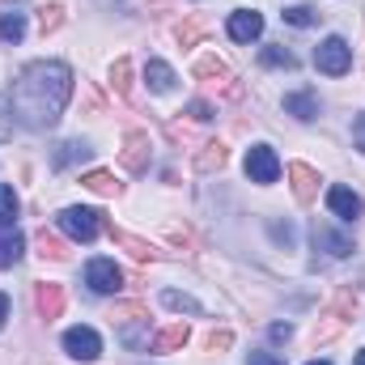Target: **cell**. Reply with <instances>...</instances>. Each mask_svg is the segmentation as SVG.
<instances>
[{"label":"cell","mask_w":365,"mask_h":365,"mask_svg":"<svg viewBox=\"0 0 365 365\" xmlns=\"http://www.w3.org/2000/svg\"><path fill=\"white\" fill-rule=\"evenodd\" d=\"M73 98V68L60 64V60H34L17 73L13 81V119L30 132H47L60 123L64 106Z\"/></svg>","instance_id":"cell-1"},{"label":"cell","mask_w":365,"mask_h":365,"mask_svg":"<svg viewBox=\"0 0 365 365\" xmlns=\"http://www.w3.org/2000/svg\"><path fill=\"white\" fill-rule=\"evenodd\" d=\"M314 68H319V73H327V77H344V73L353 68V47H349L340 34L323 38V43L314 47Z\"/></svg>","instance_id":"cell-2"},{"label":"cell","mask_w":365,"mask_h":365,"mask_svg":"<svg viewBox=\"0 0 365 365\" xmlns=\"http://www.w3.org/2000/svg\"><path fill=\"white\" fill-rule=\"evenodd\" d=\"M357 314V297L344 289V293H336V302L327 306V314H323V323H314V344H323V340H331L349 319Z\"/></svg>","instance_id":"cell-3"},{"label":"cell","mask_w":365,"mask_h":365,"mask_svg":"<svg viewBox=\"0 0 365 365\" xmlns=\"http://www.w3.org/2000/svg\"><path fill=\"white\" fill-rule=\"evenodd\" d=\"M60 230L68 238H77V242H93L102 234V212H93V208H64L60 212Z\"/></svg>","instance_id":"cell-4"},{"label":"cell","mask_w":365,"mask_h":365,"mask_svg":"<svg viewBox=\"0 0 365 365\" xmlns=\"http://www.w3.org/2000/svg\"><path fill=\"white\" fill-rule=\"evenodd\" d=\"M310 242H314V251H323L327 259H349V255L357 251L353 238L340 234V230H331L327 221H314V225H310Z\"/></svg>","instance_id":"cell-5"},{"label":"cell","mask_w":365,"mask_h":365,"mask_svg":"<svg viewBox=\"0 0 365 365\" xmlns=\"http://www.w3.org/2000/svg\"><path fill=\"white\" fill-rule=\"evenodd\" d=\"M247 179L259 182V187L280 179V158H276L272 145H251L247 149Z\"/></svg>","instance_id":"cell-6"},{"label":"cell","mask_w":365,"mask_h":365,"mask_svg":"<svg viewBox=\"0 0 365 365\" xmlns=\"http://www.w3.org/2000/svg\"><path fill=\"white\" fill-rule=\"evenodd\" d=\"M119 162H123L132 175H145L149 162H153V140H149V132H128V136H123V153H119Z\"/></svg>","instance_id":"cell-7"},{"label":"cell","mask_w":365,"mask_h":365,"mask_svg":"<svg viewBox=\"0 0 365 365\" xmlns=\"http://www.w3.org/2000/svg\"><path fill=\"white\" fill-rule=\"evenodd\" d=\"M86 284L93 293H119L123 289V268L115 259H90L86 264Z\"/></svg>","instance_id":"cell-8"},{"label":"cell","mask_w":365,"mask_h":365,"mask_svg":"<svg viewBox=\"0 0 365 365\" xmlns=\"http://www.w3.org/2000/svg\"><path fill=\"white\" fill-rule=\"evenodd\" d=\"M191 73H195V81H204V86H221L230 98H238V93H242V86L230 77V68H225L217 56H204V60H195V68H191Z\"/></svg>","instance_id":"cell-9"},{"label":"cell","mask_w":365,"mask_h":365,"mask_svg":"<svg viewBox=\"0 0 365 365\" xmlns=\"http://www.w3.org/2000/svg\"><path fill=\"white\" fill-rule=\"evenodd\" d=\"M64 353L77 357V361H93L102 353V336L93 327H68L64 331Z\"/></svg>","instance_id":"cell-10"},{"label":"cell","mask_w":365,"mask_h":365,"mask_svg":"<svg viewBox=\"0 0 365 365\" xmlns=\"http://www.w3.org/2000/svg\"><path fill=\"white\" fill-rule=\"evenodd\" d=\"M319 170L314 166H306V162H289V187H293V195H297V204H314L319 200Z\"/></svg>","instance_id":"cell-11"},{"label":"cell","mask_w":365,"mask_h":365,"mask_svg":"<svg viewBox=\"0 0 365 365\" xmlns=\"http://www.w3.org/2000/svg\"><path fill=\"white\" fill-rule=\"evenodd\" d=\"M64 302H68V293H64V284H56V280H47V284H34V310H38V319H60L64 314Z\"/></svg>","instance_id":"cell-12"},{"label":"cell","mask_w":365,"mask_h":365,"mask_svg":"<svg viewBox=\"0 0 365 365\" xmlns=\"http://www.w3.org/2000/svg\"><path fill=\"white\" fill-rule=\"evenodd\" d=\"M327 208H331L340 221H357V217L365 212L361 195H357L353 187H327Z\"/></svg>","instance_id":"cell-13"},{"label":"cell","mask_w":365,"mask_h":365,"mask_svg":"<svg viewBox=\"0 0 365 365\" xmlns=\"http://www.w3.org/2000/svg\"><path fill=\"white\" fill-rule=\"evenodd\" d=\"M259 34H264V13H255V9L230 13V38H234V43H251V38H259Z\"/></svg>","instance_id":"cell-14"},{"label":"cell","mask_w":365,"mask_h":365,"mask_svg":"<svg viewBox=\"0 0 365 365\" xmlns=\"http://www.w3.org/2000/svg\"><path fill=\"white\" fill-rule=\"evenodd\" d=\"M106 234H110V242L123 247L132 259H140V264H153V259H158V247H153V242H145V238H136V234H123V230H115V225H106Z\"/></svg>","instance_id":"cell-15"},{"label":"cell","mask_w":365,"mask_h":365,"mask_svg":"<svg viewBox=\"0 0 365 365\" xmlns=\"http://www.w3.org/2000/svg\"><path fill=\"white\" fill-rule=\"evenodd\" d=\"M187 340H191V327H187V323H170V327H162V331L149 340V349L166 357V353H182Z\"/></svg>","instance_id":"cell-16"},{"label":"cell","mask_w":365,"mask_h":365,"mask_svg":"<svg viewBox=\"0 0 365 365\" xmlns=\"http://www.w3.org/2000/svg\"><path fill=\"white\" fill-rule=\"evenodd\" d=\"M284 110L297 115L302 123H310V119H319V98H314V90H293L284 93Z\"/></svg>","instance_id":"cell-17"},{"label":"cell","mask_w":365,"mask_h":365,"mask_svg":"<svg viewBox=\"0 0 365 365\" xmlns=\"http://www.w3.org/2000/svg\"><path fill=\"white\" fill-rule=\"evenodd\" d=\"M145 81H149L153 93H170L179 77H175V68H170L166 60H149V64H145Z\"/></svg>","instance_id":"cell-18"},{"label":"cell","mask_w":365,"mask_h":365,"mask_svg":"<svg viewBox=\"0 0 365 365\" xmlns=\"http://www.w3.org/2000/svg\"><path fill=\"white\" fill-rule=\"evenodd\" d=\"M225 158H230V153H225V145H221V140H204V145H200V153H195V170H200V175H212V170H221V166H225Z\"/></svg>","instance_id":"cell-19"},{"label":"cell","mask_w":365,"mask_h":365,"mask_svg":"<svg viewBox=\"0 0 365 365\" xmlns=\"http://www.w3.org/2000/svg\"><path fill=\"white\" fill-rule=\"evenodd\" d=\"M21 38H26V13H21V9L0 13V47H13V43H21Z\"/></svg>","instance_id":"cell-20"},{"label":"cell","mask_w":365,"mask_h":365,"mask_svg":"<svg viewBox=\"0 0 365 365\" xmlns=\"http://www.w3.org/2000/svg\"><path fill=\"white\" fill-rule=\"evenodd\" d=\"M26 251V238L13 230V225H0V268H13Z\"/></svg>","instance_id":"cell-21"},{"label":"cell","mask_w":365,"mask_h":365,"mask_svg":"<svg viewBox=\"0 0 365 365\" xmlns=\"http://www.w3.org/2000/svg\"><path fill=\"white\" fill-rule=\"evenodd\" d=\"M90 158V145H81V140H64L56 153H51V166L56 170H68V166H77V162H86Z\"/></svg>","instance_id":"cell-22"},{"label":"cell","mask_w":365,"mask_h":365,"mask_svg":"<svg viewBox=\"0 0 365 365\" xmlns=\"http://www.w3.org/2000/svg\"><path fill=\"white\" fill-rule=\"evenodd\" d=\"M81 187H90L93 195H119V191H123V182L115 179L110 170H90V175H81Z\"/></svg>","instance_id":"cell-23"},{"label":"cell","mask_w":365,"mask_h":365,"mask_svg":"<svg viewBox=\"0 0 365 365\" xmlns=\"http://www.w3.org/2000/svg\"><path fill=\"white\" fill-rule=\"evenodd\" d=\"M38 255H43V259H51V264H64V259H68V247H64L56 234L38 230Z\"/></svg>","instance_id":"cell-24"},{"label":"cell","mask_w":365,"mask_h":365,"mask_svg":"<svg viewBox=\"0 0 365 365\" xmlns=\"http://www.w3.org/2000/svg\"><path fill=\"white\" fill-rule=\"evenodd\" d=\"M119 340L128 344V349H149V319H140V323H123V331H119Z\"/></svg>","instance_id":"cell-25"},{"label":"cell","mask_w":365,"mask_h":365,"mask_svg":"<svg viewBox=\"0 0 365 365\" xmlns=\"http://www.w3.org/2000/svg\"><path fill=\"white\" fill-rule=\"evenodd\" d=\"M110 86H115V93H119V98H132V64H128L123 56L110 64Z\"/></svg>","instance_id":"cell-26"},{"label":"cell","mask_w":365,"mask_h":365,"mask_svg":"<svg viewBox=\"0 0 365 365\" xmlns=\"http://www.w3.org/2000/svg\"><path fill=\"white\" fill-rule=\"evenodd\" d=\"M60 26H64V4H43V9H38V30H43V38L56 34Z\"/></svg>","instance_id":"cell-27"},{"label":"cell","mask_w":365,"mask_h":365,"mask_svg":"<svg viewBox=\"0 0 365 365\" xmlns=\"http://www.w3.org/2000/svg\"><path fill=\"white\" fill-rule=\"evenodd\" d=\"M200 34H204V17H187L175 26V38H179V47H195L200 43Z\"/></svg>","instance_id":"cell-28"},{"label":"cell","mask_w":365,"mask_h":365,"mask_svg":"<svg viewBox=\"0 0 365 365\" xmlns=\"http://www.w3.org/2000/svg\"><path fill=\"white\" fill-rule=\"evenodd\" d=\"M162 302H166L170 310H182V314H200V310H204L191 293H179V289H166V293H162Z\"/></svg>","instance_id":"cell-29"},{"label":"cell","mask_w":365,"mask_h":365,"mask_svg":"<svg viewBox=\"0 0 365 365\" xmlns=\"http://www.w3.org/2000/svg\"><path fill=\"white\" fill-rule=\"evenodd\" d=\"M110 319H115V323H140V319H149V310H145L140 302H115Z\"/></svg>","instance_id":"cell-30"},{"label":"cell","mask_w":365,"mask_h":365,"mask_svg":"<svg viewBox=\"0 0 365 365\" xmlns=\"http://www.w3.org/2000/svg\"><path fill=\"white\" fill-rule=\"evenodd\" d=\"M259 60H264L268 68H297V56H293V51H284V47H276V43L259 51Z\"/></svg>","instance_id":"cell-31"},{"label":"cell","mask_w":365,"mask_h":365,"mask_svg":"<svg viewBox=\"0 0 365 365\" xmlns=\"http://www.w3.org/2000/svg\"><path fill=\"white\" fill-rule=\"evenodd\" d=\"M17 208H21L17 204V191L9 182H0V225H13L17 221Z\"/></svg>","instance_id":"cell-32"},{"label":"cell","mask_w":365,"mask_h":365,"mask_svg":"<svg viewBox=\"0 0 365 365\" xmlns=\"http://www.w3.org/2000/svg\"><path fill=\"white\" fill-rule=\"evenodd\" d=\"M280 17H284V21H289V26H302V30H306V26H314V21H319V13H314V9H310V4H289V9H284V13H280Z\"/></svg>","instance_id":"cell-33"},{"label":"cell","mask_w":365,"mask_h":365,"mask_svg":"<svg viewBox=\"0 0 365 365\" xmlns=\"http://www.w3.org/2000/svg\"><path fill=\"white\" fill-rule=\"evenodd\" d=\"M230 344H234V331H225V327H221V331H208V336H204V349H208V353H225Z\"/></svg>","instance_id":"cell-34"},{"label":"cell","mask_w":365,"mask_h":365,"mask_svg":"<svg viewBox=\"0 0 365 365\" xmlns=\"http://www.w3.org/2000/svg\"><path fill=\"white\" fill-rule=\"evenodd\" d=\"M13 123H17V119H13V102L0 93V140H9V136H13Z\"/></svg>","instance_id":"cell-35"},{"label":"cell","mask_w":365,"mask_h":365,"mask_svg":"<svg viewBox=\"0 0 365 365\" xmlns=\"http://www.w3.org/2000/svg\"><path fill=\"white\" fill-rule=\"evenodd\" d=\"M187 115L195 119V123H208L217 110H212V102H204V98H195V102H187Z\"/></svg>","instance_id":"cell-36"},{"label":"cell","mask_w":365,"mask_h":365,"mask_svg":"<svg viewBox=\"0 0 365 365\" xmlns=\"http://www.w3.org/2000/svg\"><path fill=\"white\" fill-rule=\"evenodd\" d=\"M272 238H276V242H284V247H293V225H289V221H284V225L272 221Z\"/></svg>","instance_id":"cell-37"},{"label":"cell","mask_w":365,"mask_h":365,"mask_svg":"<svg viewBox=\"0 0 365 365\" xmlns=\"http://www.w3.org/2000/svg\"><path fill=\"white\" fill-rule=\"evenodd\" d=\"M247 365H284V357H276V353H251Z\"/></svg>","instance_id":"cell-38"},{"label":"cell","mask_w":365,"mask_h":365,"mask_svg":"<svg viewBox=\"0 0 365 365\" xmlns=\"http://www.w3.org/2000/svg\"><path fill=\"white\" fill-rule=\"evenodd\" d=\"M353 145L365 153V115H357V119H353Z\"/></svg>","instance_id":"cell-39"},{"label":"cell","mask_w":365,"mask_h":365,"mask_svg":"<svg viewBox=\"0 0 365 365\" xmlns=\"http://www.w3.org/2000/svg\"><path fill=\"white\" fill-rule=\"evenodd\" d=\"M268 336H272L276 344H284V340L293 336V327H289V323H272V331H268Z\"/></svg>","instance_id":"cell-40"},{"label":"cell","mask_w":365,"mask_h":365,"mask_svg":"<svg viewBox=\"0 0 365 365\" xmlns=\"http://www.w3.org/2000/svg\"><path fill=\"white\" fill-rule=\"evenodd\" d=\"M4 319H9V293H0V327H4Z\"/></svg>","instance_id":"cell-41"},{"label":"cell","mask_w":365,"mask_h":365,"mask_svg":"<svg viewBox=\"0 0 365 365\" xmlns=\"http://www.w3.org/2000/svg\"><path fill=\"white\" fill-rule=\"evenodd\" d=\"M357 365H365V349H361V353H357Z\"/></svg>","instance_id":"cell-42"},{"label":"cell","mask_w":365,"mask_h":365,"mask_svg":"<svg viewBox=\"0 0 365 365\" xmlns=\"http://www.w3.org/2000/svg\"><path fill=\"white\" fill-rule=\"evenodd\" d=\"M310 365H331V361H310Z\"/></svg>","instance_id":"cell-43"}]
</instances>
